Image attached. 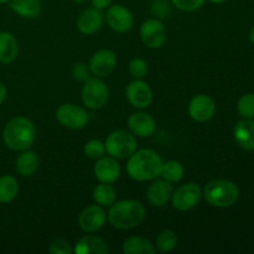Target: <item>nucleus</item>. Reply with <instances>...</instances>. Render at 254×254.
Here are the masks:
<instances>
[{
    "instance_id": "obj_36",
    "label": "nucleus",
    "mask_w": 254,
    "mask_h": 254,
    "mask_svg": "<svg viewBox=\"0 0 254 254\" xmlns=\"http://www.w3.org/2000/svg\"><path fill=\"white\" fill-rule=\"evenodd\" d=\"M7 96V89H6V86H5L4 83H2L1 81H0V106H1L2 103H4L5 98H6Z\"/></svg>"
},
{
    "instance_id": "obj_19",
    "label": "nucleus",
    "mask_w": 254,
    "mask_h": 254,
    "mask_svg": "<svg viewBox=\"0 0 254 254\" xmlns=\"http://www.w3.org/2000/svg\"><path fill=\"white\" fill-rule=\"evenodd\" d=\"M76 254H107L109 253L108 245L103 238L94 235H86L77 241L73 248Z\"/></svg>"
},
{
    "instance_id": "obj_1",
    "label": "nucleus",
    "mask_w": 254,
    "mask_h": 254,
    "mask_svg": "<svg viewBox=\"0 0 254 254\" xmlns=\"http://www.w3.org/2000/svg\"><path fill=\"white\" fill-rule=\"evenodd\" d=\"M163 164V159L156 151L151 149H140L134 151L128 158L127 173L131 180L139 183L155 180L161 175Z\"/></svg>"
},
{
    "instance_id": "obj_33",
    "label": "nucleus",
    "mask_w": 254,
    "mask_h": 254,
    "mask_svg": "<svg viewBox=\"0 0 254 254\" xmlns=\"http://www.w3.org/2000/svg\"><path fill=\"white\" fill-rule=\"evenodd\" d=\"M49 252L51 254H72L73 253V248L71 247V245L67 241L55 240L50 245Z\"/></svg>"
},
{
    "instance_id": "obj_7",
    "label": "nucleus",
    "mask_w": 254,
    "mask_h": 254,
    "mask_svg": "<svg viewBox=\"0 0 254 254\" xmlns=\"http://www.w3.org/2000/svg\"><path fill=\"white\" fill-rule=\"evenodd\" d=\"M56 119L64 128L79 130L88 124L89 116L86 109L82 107L72 103H64L57 108Z\"/></svg>"
},
{
    "instance_id": "obj_14",
    "label": "nucleus",
    "mask_w": 254,
    "mask_h": 254,
    "mask_svg": "<svg viewBox=\"0 0 254 254\" xmlns=\"http://www.w3.org/2000/svg\"><path fill=\"white\" fill-rule=\"evenodd\" d=\"M117 64L116 54L111 50H99L93 56L91 57L89 61V71L97 77H106L113 72Z\"/></svg>"
},
{
    "instance_id": "obj_22",
    "label": "nucleus",
    "mask_w": 254,
    "mask_h": 254,
    "mask_svg": "<svg viewBox=\"0 0 254 254\" xmlns=\"http://www.w3.org/2000/svg\"><path fill=\"white\" fill-rule=\"evenodd\" d=\"M17 52L19 44L16 37L10 32H0V64H11L17 57Z\"/></svg>"
},
{
    "instance_id": "obj_9",
    "label": "nucleus",
    "mask_w": 254,
    "mask_h": 254,
    "mask_svg": "<svg viewBox=\"0 0 254 254\" xmlns=\"http://www.w3.org/2000/svg\"><path fill=\"white\" fill-rule=\"evenodd\" d=\"M168 32L158 19H148L140 26V40L149 49H160L166 41Z\"/></svg>"
},
{
    "instance_id": "obj_6",
    "label": "nucleus",
    "mask_w": 254,
    "mask_h": 254,
    "mask_svg": "<svg viewBox=\"0 0 254 254\" xmlns=\"http://www.w3.org/2000/svg\"><path fill=\"white\" fill-rule=\"evenodd\" d=\"M109 99V88L98 77H89L82 88V102L89 109H101Z\"/></svg>"
},
{
    "instance_id": "obj_28",
    "label": "nucleus",
    "mask_w": 254,
    "mask_h": 254,
    "mask_svg": "<svg viewBox=\"0 0 254 254\" xmlns=\"http://www.w3.org/2000/svg\"><path fill=\"white\" fill-rule=\"evenodd\" d=\"M178 245V235L171 230H164L156 237V248L160 252H171Z\"/></svg>"
},
{
    "instance_id": "obj_15",
    "label": "nucleus",
    "mask_w": 254,
    "mask_h": 254,
    "mask_svg": "<svg viewBox=\"0 0 254 254\" xmlns=\"http://www.w3.org/2000/svg\"><path fill=\"white\" fill-rule=\"evenodd\" d=\"M94 175L99 183L113 184L121 176V165L113 156H102L94 165Z\"/></svg>"
},
{
    "instance_id": "obj_11",
    "label": "nucleus",
    "mask_w": 254,
    "mask_h": 254,
    "mask_svg": "<svg viewBox=\"0 0 254 254\" xmlns=\"http://www.w3.org/2000/svg\"><path fill=\"white\" fill-rule=\"evenodd\" d=\"M104 17L107 19V24L109 25V27L113 31L121 32V34L129 31L134 24V17L130 10L127 9L123 5L117 4L109 6Z\"/></svg>"
},
{
    "instance_id": "obj_40",
    "label": "nucleus",
    "mask_w": 254,
    "mask_h": 254,
    "mask_svg": "<svg viewBox=\"0 0 254 254\" xmlns=\"http://www.w3.org/2000/svg\"><path fill=\"white\" fill-rule=\"evenodd\" d=\"M6 2H10V0H0V4H6Z\"/></svg>"
},
{
    "instance_id": "obj_35",
    "label": "nucleus",
    "mask_w": 254,
    "mask_h": 254,
    "mask_svg": "<svg viewBox=\"0 0 254 254\" xmlns=\"http://www.w3.org/2000/svg\"><path fill=\"white\" fill-rule=\"evenodd\" d=\"M111 2H112V0H92V4H93V6L97 7V9H99V10H103V9H107V7H109Z\"/></svg>"
},
{
    "instance_id": "obj_27",
    "label": "nucleus",
    "mask_w": 254,
    "mask_h": 254,
    "mask_svg": "<svg viewBox=\"0 0 254 254\" xmlns=\"http://www.w3.org/2000/svg\"><path fill=\"white\" fill-rule=\"evenodd\" d=\"M184 174H185V169H184L183 164L176 160H169L163 164L160 176H163L164 180L173 184L183 180Z\"/></svg>"
},
{
    "instance_id": "obj_4",
    "label": "nucleus",
    "mask_w": 254,
    "mask_h": 254,
    "mask_svg": "<svg viewBox=\"0 0 254 254\" xmlns=\"http://www.w3.org/2000/svg\"><path fill=\"white\" fill-rule=\"evenodd\" d=\"M202 195L211 206L226 208L231 207L237 202L238 197H240V190L232 181L225 180V179H216V180H211L206 184Z\"/></svg>"
},
{
    "instance_id": "obj_17",
    "label": "nucleus",
    "mask_w": 254,
    "mask_h": 254,
    "mask_svg": "<svg viewBox=\"0 0 254 254\" xmlns=\"http://www.w3.org/2000/svg\"><path fill=\"white\" fill-rule=\"evenodd\" d=\"M104 22V14L97 7L84 10L77 19V29L83 35H93L102 29Z\"/></svg>"
},
{
    "instance_id": "obj_25",
    "label": "nucleus",
    "mask_w": 254,
    "mask_h": 254,
    "mask_svg": "<svg viewBox=\"0 0 254 254\" xmlns=\"http://www.w3.org/2000/svg\"><path fill=\"white\" fill-rule=\"evenodd\" d=\"M19 193V183L12 175L0 176V203H10Z\"/></svg>"
},
{
    "instance_id": "obj_18",
    "label": "nucleus",
    "mask_w": 254,
    "mask_h": 254,
    "mask_svg": "<svg viewBox=\"0 0 254 254\" xmlns=\"http://www.w3.org/2000/svg\"><path fill=\"white\" fill-rule=\"evenodd\" d=\"M173 186L171 183L166 180H155L146 191V197L149 203L154 207H163L173 195Z\"/></svg>"
},
{
    "instance_id": "obj_20",
    "label": "nucleus",
    "mask_w": 254,
    "mask_h": 254,
    "mask_svg": "<svg viewBox=\"0 0 254 254\" xmlns=\"http://www.w3.org/2000/svg\"><path fill=\"white\" fill-rule=\"evenodd\" d=\"M235 139L238 145L245 150H254V121L245 119L238 122L235 127Z\"/></svg>"
},
{
    "instance_id": "obj_38",
    "label": "nucleus",
    "mask_w": 254,
    "mask_h": 254,
    "mask_svg": "<svg viewBox=\"0 0 254 254\" xmlns=\"http://www.w3.org/2000/svg\"><path fill=\"white\" fill-rule=\"evenodd\" d=\"M211 2H213V4H221V2H225L226 0H210Z\"/></svg>"
},
{
    "instance_id": "obj_39",
    "label": "nucleus",
    "mask_w": 254,
    "mask_h": 254,
    "mask_svg": "<svg viewBox=\"0 0 254 254\" xmlns=\"http://www.w3.org/2000/svg\"><path fill=\"white\" fill-rule=\"evenodd\" d=\"M74 2H78V4H83V2H86L87 0H73Z\"/></svg>"
},
{
    "instance_id": "obj_32",
    "label": "nucleus",
    "mask_w": 254,
    "mask_h": 254,
    "mask_svg": "<svg viewBox=\"0 0 254 254\" xmlns=\"http://www.w3.org/2000/svg\"><path fill=\"white\" fill-rule=\"evenodd\" d=\"M205 1L206 0H171V2H173L179 10H183V11L188 12L198 10L201 6H203Z\"/></svg>"
},
{
    "instance_id": "obj_34",
    "label": "nucleus",
    "mask_w": 254,
    "mask_h": 254,
    "mask_svg": "<svg viewBox=\"0 0 254 254\" xmlns=\"http://www.w3.org/2000/svg\"><path fill=\"white\" fill-rule=\"evenodd\" d=\"M89 67L87 68V66L84 64H77L73 67V76L74 78L79 79V81H86L89 78Z\"/></svg>"
},
{
    "instance_id": "obj_26",
    "label": "nucleus",
    "mask_w": 254,
    "mask_h": 254,
    "mask_svg": "<svg viewBox=\"0 0 254 254\" xmlns=\"http://www.w3.org/2000/svg\"><path fill=\"white\" fill-rule=\"evenodd\" d=\"M93 200L97 205L102 207H107L116 202L117 200V191L111 184L101 183L93 189Z\"/></svg>"
},
{
    "instance_id": "obj_37",
    "label": "nucleus",
    "mask_w": 254,
    "mask_h": 254,
    "mask_svg": "<svg viewBox=\"0 0 254 254\" xmlns=\"http://www.w3.org/2000/svg\"><path fill=\"white\" fill-rule=\"evenodd\" d=\"M250 40H251V42L254 45V26L251 29V31H250Z\"/></svg>"
},
{
    "instance_id": "obj_5",
    "label": "nucleus",
    "mask_w": 254,
    "mask_h": 254,
    "mask_svg": "<svg viewBox=\"0 0 254 254\" xmlns=\"http://www.w3.org/2000/svg\"><path fill=\"white\" fill-rule=\"evenodd\" d=\"M104 146H106L107 153L113 158L128 159L136 150L138 143H136L134 134H131L130 131L119 129V130L113 131L107 136Z\"/></svg>"
},
{
    "instance_id": "obj_8",
    "label": "nucleus",
    "mask_w": 254,
    "mask_h": 254,
    "mask_svg": "<svg viewBox=\"0 0 254 254\" xmlns=\"http://www.w3.org/2000/svg\"><path fill=\"white\" fill-rule=\"evenodd\" d=\"M202 197V190L195 183H189L180 186L171 195L173 207L178 211H190L195 208Z\"/></svg>"
},
{
    "instance_id": "obj_29",
    "label": "nucleus",
    "mask_w": 254,
    "mask_h": 254,
    "mask_svg": "<svg viewBox=\"0 0 254 254\" xmlns=\"http://www.w3.org/2000/svg\"><path fill=\"white\" fill-rule=\"evenodd\" d=\"M237 111L242 118H254V93H246L238 99Z\"/></svg>"
},
{
    "instance_id": "obj_12",
    "label": "nucleus",
    "mask_w": 254,
    "mask_h": 254,
    "mask_svg": "<svg viewBox=\"0 0 254 254\" xmlns=\"http://www.w3.org/2000/svg\"><path fill=\"white\" fill-rule=\"evenodd\" d=\"M107 221L106 211L99 205L87 206L78 217V225L84 232L93 233L101 230Z\"/></svg>"
},
{
    "instance_id": "obj_16",
    "label": "nucleus",
    "mask_w": 254,
    "mask_h": 254,
    "mask_svg": "<svg viewBox=\"0 0 254 254\" xmlns=\"http://www.w3.org/2000/svg\"><path fill=\"white\" fill-rule=\"evenodd\" d=\"M128 127L131 134L140 138H148L156 130V121L148 113L135 112L128 119Z\"/></svg>"
},
{
    "instance_id": "obj_24",
    "label": "nucleus",
    "mask_w": 254,
    "mask_h": 254,
    "mask_svg": "<svg viewBox=\"0 0 254 254\" xmlns=\"http://www.w3.org/2000/svg\"><path fill=\"white\" fill-rule=\"evenodd\" d=\"M10 7L19 16L32 19L41 12V0H10Z\"/></svg>"
},
{
    "instance_id": "obj_2",
    "label": "nucleus",
    "mask_w": 254,
    "mask_h": 254,
    "mask_svg": "<svg viewBox=\"0 0 254 254\" xmlns=\"http://www.w3.org/2000/svg\"><path fill=\"white\" fill-rule=\"evenodd\" d=\"M36 138V129L34 123L26 117L11 118L4 127L2 140L5 145L14 151L30 149Z\"/></svg>"
},
{
    "instance_id": "obj_23",
    "label": "nucleus",
    "mask_w": 254,
    "mask_h": 254,
    "mask_svg": "<svg viewBox=\"0 0 254 254\" xmlns=\"http://www.w3.org/2000/svg\"><path fill=\"white\" fill-rule=\"evenodd\" d=\"M122 251L124 254H153L156 250L149 240L134 236L124 241Z\"/></svg>"
},
{
    "instance_id": "obj_21",
    "label": "nucleus",
    "mask_w": 254,
    "mask_h": 254,
    "mask_svg": "<svg viewBox=\"0 0 254 254\" xmlns=\"http://www.w3.org/2000/svg\"><path fill=\"white\" fill-rule=\"evenodd\" d=\"M39 155L35 151L26 149V150H22L15 160V169L21 176L29 178L36 173V170L39 169Z\"/></svg>"
},
{
    "instance_id": "obj_3",
    "label": "nucleus",
    "mask_w": 254,
    "mask_h": 254,
    "mask_svg": "<svg viewBox=\"0 0 254 254\" xmlns=\"http://www.w3.org/2000/svg\"><path fill=\"white\" fill-rule=\"evenodd\" d=\"M108 221L118 230H131L140 225L145 218V207L136 200L117 201L109 206Z\"/></svg>"
},
{
    "instance_id": "obj_30",
    "label": "nucleus",
    "mask_w": 254,
    "mask_h": 254,
    "mask_svg": "<svg viewBox=\"0 0 254 254\" xmlns=\"http://www.w3.org/2000/svg\"><path fill=\"white\" fill-rule=\"evenodd\" d=\"M106 146L104 143H102L101 140H97V139H92L88 143H86L84 145V154H86L88 158L94 159V160H98L102 156H104L106 154Z\"/></svg>"
},
{
    "instance_id": "obj_31",
    "label": "nucleus",
    "mask_w": 254,
    "mask_h": 254,
    "mask_svg": "<svg viewBox=\"0 0 254 254\" xmlns=\"http://www.w3.org/2000/svg\"><path fill=\"white\" fill-rule=\"evenodd\" d=\"M148 62L140 57L133 59L129 64V72L134 78H144L148 73Z\"/></svg>"
},
{
    "instance_id": "obj_10",
    "label": "nucleus",
    "mask_w": 254,
    "mask_h": 254,
    "mask_svg": "<svg viewBox=\"0 0 254 254\" xmlns=\"http://www.w3.org/2000/svg\"><path fill=\"white\" fill-rule=\"evenodd\" d=\"M127 98L129 103L138 109L148 108L153 102V91L150 86L141 78H135L127 86Z\"/></svg>"
},
{
    "instance_id": "obj_13",
    "label": "nucleus",
    "mask_w": 254,
    "mask_h": 254,
    "mask_svg": "<svg viewBox=\"0 0 254 254\" xmlns=\"http://www.w3.org/2000/svg\"><path fill=\"white\" fill-rule=\"evenodd\" d=\"M216 104L210 96L197 94L193 97L189 104V114L196 122H207L215 116Z\"/></svg>"
}]
</instances>
